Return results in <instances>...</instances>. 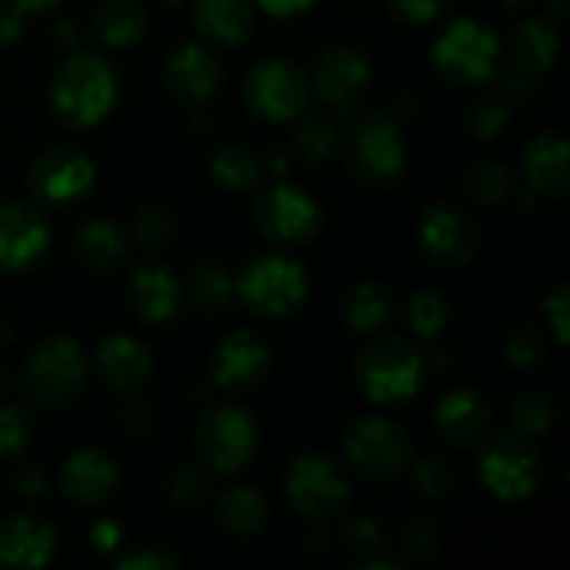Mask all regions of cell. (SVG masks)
<instances>
[{"instance_id":"f1b7e54d","label":"cell","mask_w":570,"mask_h":570,"mask_svg":"<svg viewBox=\"0 0 570 570\" xmlns=\"http://www.w3.org/2000/svg\"><path fill=\"white\" fill-rule=\"evenodd\" d=\"M150 17L139 0H106L92 17V33L106 48H131L148 33Z\"/></svg>"},{"instance_id":"f35d334b","label":"cell","mask_w":570,"mask_h":570,"mask_svg":"<svg viewBox=\"0 0 570 570\" xmlns=\"http://www.w3.org/2000/svg\"><path fill=\"white\" fill-rule=\"evenodd\" d=\"M510 421H512V429H515V432L538 440V438H543L551 426H554L557 406L549 395L523 393L521 399H515V404H512Z\"/></svg>"},{"instance_id":"e575fe53","label":"cell","mask_w":570,"mask_h":570,"mask_svg":"<svg viewBox=\"0 0 570 570\" xmlns=\"http://www.w3.org/2000/svg\"><path fill=\"white\" fill-rule=\"evenodd\" d=\"M465 195L479 206H499L512 195V173L499 161L473 165L465 176Z\"/></svg>"},{"instance_id":"b9f144b4","label":"cell","mask_w":570,"mask_h":570,"mask_svg":"<svg viewBox=\"0 0 570 570\" xmlns=\"http://www.w3.org/2000/svg\"><path fill=\"white\" fill-rule=\"evenodd\" d=\"M443 549V532L434 518H412L404 529H401V554L406 560H432Z\"/></svg>"},{"instance_id":"7a4b0ae2","label":"cell","mask_w":570,"mask_h":570,"mask_svg":"<svg viewBox=\"0 0 570 570\" xmlns=\"http://www.w3.org/2000/svg\"><path fill=\"white\" fill-rule=\"evenodd\" d=\"M426 356L404 337L373 340L354 362L356 387L376 406H406L421 395L426 384Z\"/></svg>"},{"instance_id":"e0dca14e","label":"cell","mask_w":570,"mask_h":570,"mask_svg":"<svg viewBox=\"0 0 570 570\" xmlns=\"http://www.w3.org/2000/svg\"><path fill=\"white\" fill-rule=\"evenodd\" d=\"M50 220L33 204L0 206V271L28 273L48 256Z\"/></svg>"},{"instance_id":"d6986e66","label":"cell","mask_w":570,"mask_h":570,"mask_svg":"<svg viewBox=\"0 0 570 570\" xmlns=\"http://www.w3.org/2000/svg\"><path fill=\"white\" fill-rule=\"evenodd\" d=\"M59 488L72 507H104L120 488V468L115 456L100 449H78L59 471Z\"/></svg>"},{"instance_id":"ab89813d","label":"cell","mask_w":570,"mask_h":570,"mask_svg":"<svg viewBox=\"0 0 570 570\" xmlns=\"http://www.w3.org/2000/svg\"><path fill=\"white\" fill-rule=\"evenodd\" d=\"M345 551L354 554L356 560H365V557L384 554V546H387V532H384L382 521H376L373 515H356L340 532Z\"/></svg>"},{"instance_id":"6da1fadb","label":"cell","mask_w":570,"mask_h":570,"mask_svg":"<svg viewBox=\"0 0 570 570\" xmlns=\"http://www.w3.org/2000/svg\"><path fill=\"white\" fill-rule=\"evenodd\" d=\"M120 98V76L104 56L78 53L67 56L50 81V111L70 131H87L100 126L115 111Z\"/></svg>"},{"instance_id":"9c48e42d","label":"cell","mask_w":570,"mask_h":570,"mask_svg":"<svg viewBox=\"0 0 570 570\" xmlns=\"http://www.w3.org/2000/svg\"><path fill=\"white\" fill-rule=\"evenodd\" d=\"M479 479L493 499L518 504L540 488L543 460L532 438L507 429L490 438L479 454Z\"/></svg>"},{"instance_id":"f5cc1de1","label":"cell","mask_w":570,"mask_h":570,"mask_svg":"<svg viewBox=\"0 0 570 570\" xmlns=\"http://www.w3.org/2000/svg\"><path fill=\"white\" fill-rule=\"evenodd\" d=\"M14 488H17V493L33 499V495L48 493V476H45L39 468H26V471H20V476H17Z\"/></svg>"},{"instance_id":"f546056e","label":"cell","mask_w":570,"mask_h":570,"mask_svg":"<svg viewBox=\"0 0 570 570\" xmlns=\"http://www.w3.org/2000/svg\"><path fill=\"white\" fill-rule=\"evenodd\" d=\"M393 317V295L376 282H362L343 298V321L356 334H379Z\"/></svg>"},{"instance_id":"52a82bcc","label":"cell","mask_w":570,"mask_h":570,"mask_svg":"<svg viewBox=\"0 0 570 570\" xmlns=\"http://www.w3.org/2000/svg\"><path fill=\"white\" fill-rule=\"evenodd\" d=\"M432 61L454 87H482L499 72L501 39L484 22L462 17L434 39Z\"/></svg>"},{"instance_id":"ac0fdd59","label":"cell","mask_w":570,"mask_h":570,"mask_svg":"<svg viewBox=\"0 0 570 570\" xmlns=\"http://www.w3.org/2000/svg\"><path fill=\"white\" fill-rule=\"evenodd\" d=\"M312 92L332 109H351L371 83V61L354 45H332L323 50L309 76Z\"/></svg>"},{"instance_id":"d4e9b609","label":"cell","mask_w":570,"mask_h":570,"mask_svg":"<svg viewBox=\"0 0 570 570\" xmlns=\"http://www.w3.org/2000/svg\"><path fill=\"white\" fill-rule=\"evenodd\" d=\"M189 11L200 37L220 48L245 45L256 26L254 0H193Z\"/></svg>"},{"instance_id":"cb8c5ba5","label":"cell","mask_w":570,"mask_h":570,"mask_svg":"<svg viewBox=\"0 0 570 570\" xmlns=\"http://www.w3.org/2000/svg\"><path fill=\"white\" fill-rule=\"evenodd\" d=\"M493 412L476 390H451L434 410V426L440 438L454 449H473L490 432Z\"/></svg>"},{"instance_id":"7c38bea8","label":"cell","mask_w":570,"mask_h":570,"mask_svg":"<svg viewBox=\"0 0 570 570\" xmlns=\"http://www.w3.org/2000/svg\"><path fill=\"white\" fill-rule=\"evenodd\" d=\"M254 223L276 245H306L323 232V209L293 184H271L254 200Z\"/></svg>"},{"instance_id":"680465c9","label":"cell","mask_w":570,"mask_h":570,"mask_svg":"<svg viewBox=\"0 0 570 570\" xmlns=\"http://www.w3.org/2000/svg\"><path fill=\"white\" fill-rule=\"evenodd\" d=\"M56 37H61V42H65L67 48H76V37H72L70 22H59V26H56Z\"/></svg>"},{"instance_id":"484cf974","label":"cell","mask_w":570,"mask_h":570,"mask_svg":"<svg viewBox=\"0 0 570 570\" xmlns=\"http://www.w3.org/2000/svg\"><path fill=\"white\" fill-rule=\"evenodd\" d=\"M512 67L529 72V76H543L560 59V31L549 17H527L510 31Z\"/></svg>"},{"instance_id":"8d00e7d4","label":"cell","mask_w":570,"mask_h":570,"mask_svg":"<svg viewBox=\"0 0 570 570\" xmlns=\"http://www.w3.org/2000/svg\"><path fill=\"white\" fill-rule=\"evenodd\" d=\"M131 237L145 250H161L176 237V215L165 204H148L134 215Z\"/></svg>"},{"instance_id":"836d02e7","label":"cell","mask_w":570,"mask_h":570,"mask_svg":"<svg viewBox=\"0 0 570 570\" xmlns=\"http://www.w3.org/2000/svg\"><path fill=\"white\" fill-rule=\"evenodd\" d=\"M449 301L438 289H421V293L412 295L404 306V321L410 326V332H415L417 337L432 340L438 334H443V328L449 326Z\"/></svg>"},{"instance_id":"603a6c76","label":"cell","mask_w":570,"mask_h":570,"mask_svg":"<svg viewBox=\"0 0 570 570\" xmlns=\"http://www.w3.org/2000/svg\"><path fill=\"white\" fill-rule=\"evenodd\" d=\"M521 170L529 193L546 198H566L570 189L568 139L557 131H543L523 148Z\"/></svg>"},{"instance_id":"7dc6e473","label":"cell","mask_w":570,"mask_h":570,"mask_svg":"<svg viewBox=\"0 0 570 570\" xmlns=\"http://www.w3.org/2000/svg\"><path fill=\"white\" fill-rule=\"evenodd\" d=\"M543 312L549 317L551 332L557 334V343L568 345V326H570V293L568 284H560L554 293L546 295Z\"/></svg>"},{"instance_id":"8fae6325","label":"cell","mask_w":570,"mask_h":570,"mask_svg":"<svg viewBox=\"0 0 570 570\" xmlns=\"http://www.w3.org/2000/svg\"><path fill=\"white\" fill-rule=\"evenodd\" d=\"M198 460L220 476L243 471L256 454V421L245 406L217 404L200 415L195 426Z\"/></svg>"},{"instance_id":"c3c4849f","label":"cell","mask_w":570,"mask_h":570,"mask_svg":"<svg viewBox=\"0 0 570 570\" xmlns=\"http://www.w3.org/2000/svg\"><path fill=\"white\" fill-rule=\"evenodd\" d=\"M120 423L128 434H134V438H142V434L150 429V423H154V410H150L148 401L131 399L126 406H122Z\"/></svg>"},{"instance_id":"ffe728a7","label":"cell","mask_w":570,"mask_h":570,"mask_svg":"<svg viewBox=\"0 0 570 570\" xmlns=\"http://www.w3.org/2000/svg\"><path fill=\"white\" fill-rule=\"evenodd\" d=\"M165 87L178 104H209L223 87L220 59L198 42L178 45L165 61Z\"/></svg>"},{"instance_id":"4dcf8cb0","label":"cell","mask_w":570,"mask_h":570,"mask_svg":"<svg viewBox=\"0 0 570 570\" xmlns=\"http://www.w3.org/2000/svg\"><path fill=\"white\" fill-rule=\"evenodd\" d=\"M209 173L226 193H254L262 178V161L250 148L239 142H226L212 154Z\"/></svg>"},{"instance_id":"83f0119b","label":"cell","mask_w":570,"mask_h":570,"mask_svg":"<svg viewBox=\"0 0 570 570\" xmlns=\"http://www.w3.org/2000/svg\"><path fill=\"white\" fill-rule=\"evenodd\" d=\"M72 243L83 265L98 273H115L126 265L131 250L126 232L111 220H83L72 234Z\"/></svg>"},{"instance_id":"4316f807","label":"cell","mask_w":570,"mask_h":570,"mask_svg":"<svg viewBox=\"0 0 570 570\" xmlns=\"http://www.w3.org/2000/svg\"><path fill=\"white\" fill-rule=\"evenodd\" d=\"M215 518L223 532L239 540H250L265 532L271 512H267L265 495L256 488H250V484H228L217 495Z\"/></svg>"},{"instance_id":"5b68a950","label":"cell","mask_w":570,"mask_h":570,"mask_svg":"<svg viewBox=\"0 0 570 570\" xmlns=\"http://www.w3.org/2000/svg\"><path fill=\"white\" fill-rule=\"evenodd\" d=\"M284 493L309 523H328L348 510L351 476L343 462L323 451H304L287 468Z\"/></svg>"},{"instance_id":"44dd1931","label":"cell","mask_w":570,"mask_h":570,"mask_svg":"<svg viewBox=\"0 0 570 570\" xmlns=\"http://www.w3.org/2000/svg\"><path fill=\"white\" fill-rule=\"evenodd\" d=\"M92 371L111 393L134 395L154 379V356L128 334H106L92 354Z\"/></svg>"},{"instance_id":"60d3db41","label":"cell","mask_w":570,"mask_h":570,"mask_svg":"<svg viewBox=\"0 0 570 570\" xmlns=\"http://www.w3.org/2000/svg\"><path fill=\"white\" fill-rule=\"evenodd\" d=\"M412 488L423 495L426 501H440L451 493L454 488V471L449 462L438 454H429L423 460H412Z\"/></svg>"},{"instance_id":"db71d44e","label":"cell","mask_w":570,"mask_h":570,"mask_svg":"<svg viewBox=\"0 0 570 570\" xmlns=\"http://www.w3.org/2000/svg\"><path fill=\"white\" fill-rule=\"evenodd\" d=\"M122 532L115 521H100L92 529V546L98 551H115L120 546Z\"/></svg>"},{"instance_id":"7bdbcfd3","label":"cell","mask_w":570,"mask_h":570,"mask_svg":"<svg viewBox=\"0 0 570 570\" xmlns=\"http://www.w3.org/2000/svg\"><path fill=\"white\" fill-rule=\"evenodd\" d=\"M546 340L538 326H518L507 340V362L518 371H532L543 362Z\"/></svg>"},{"instance_id":"6f0895ef","label":"cell","mask_w":570,"mask_h":570,"mask_svg":"<svg viewBox=\"0 0 570 570\" xmlns=\"http://www.w3.org/2000/svg\"><path fill=\"white\" fill-rule=\"evenodd\" d=\"M540 6L546 9V14L557 17V20L568 17V11H570V0H540Z\"/></svg>"},{"instance_id":"3957f363","label":"cell","mask_w":570,"mask_h":570,"mask_svg":"<svg viewBox=\"0 0 570 570\" xmlns=\"http://www.w3.org/2000/svg\"><path fill=\"white\" fill-rule=\"evenodd\" d=\"M234 295L262 321H287L309 298V273L287 254L254 256L239 273Z\"/></svg>"},{"instance_id":"6125c7cd","label":"cell","mask_w":570,"mask_h":570,"mask_svg":"<svg viewBox=\"0 0 570 570\" xmlns=\"http://www.w3.org/2000/svg\"><path fill=\"white\" fill-rule=\"evenodd\" d=\"M9 387H11V376H9V371H6V367H0V395L9 393Z\"/></svg>"},{"instance_id":"277c9868","label":"cell","mask_w":570,"mask_h":570,"mask_svg":"<svg viewBox=\"0 0 570 570\" xmlns=\"http://www.w3.org/2000/svg\"><path fill=\"white\" fill-rule=\"evenodd\" d=\"M348 173L371 189H390L406 170V142L387 115H362L348 122L343 137Z\"/></svg>"},{"instance_id":"4fadbf2b","label":"cell","mask_w":570,"mask_h":570,"mask_svg":"<svg viewBox=\"0 0 570 570\" xmlns=\"http://www.w3.org/2000/svg\"><path fill=\"white\" fill-rule=\"evenodd\" d=\"M98 173L95 165L72 148H48L33 156L26 170L28 193L37 198V204L65 209V206L81 204L95 189Z\"/></svg>"},{"instance_id":"9a60e30c","label":"cell","mask_w":570,"mask_h":570,"mask_svg":"<svg viewBox=\"0 0 570 570\" xmlns=\"http://www.w3.org/2000/svg\"><path fill=\"white\" fill-rule=\"evenodd\" d=\"M417 237H421L423 254L440 267L465 265L479 248V228L473 217L449 200L426 206L417 223Z\"/></svg>"},{"instance_id":"7402d4cb","label":"cell","mask_w":570,"mask_h":570,"mask_svg":"<svg viewBox=\"0 0 570 570\" xmlns=\"http://www.w3.org/2000/svg\"><path fill=\"white\" fill-rule=\"evenodd\" d=\"M56 529L31 512H14L0 521V566L45 568L56 557Z\"/></svg>"},{"instance_id":"681fc988","label":"cell","mask_w":570,"mask_h":570,"mask_svg":"<svg viewBox=\"0 0 570 570\" xmlns=\"http://www.w3.org/2000/svg\"><path fill=\"white\" fill-rule=\"evenodd\" d=\"M254 3L259 6L265 14L284 17V20H287V17H298L304 14V11H309L317 0H254Z\"/></svg>"},{"instance_id":"5bb4252c","label":"cell","mask_w":570,"mask_h":570,"mask_svg":"<svg viewBox=\"0 0 570 570\" xmlns=\"http://www.w3.org/2000/svg\"><path fill=\"white\" fill-rule=\"evenodd\" d=\"M126 298L145 326H167L187 304V284L167 262L142 259L128 273Z\"/></svg>"},{"instance_id":"816d5d0a","label":"cell","mask_w":570,"mask_h":570,"mask_svg":"<svg viewBox=\"0 0 570 570\" xmlns=\"http://www.w3.org/2000/svg\"><path fill=\"white\" fill-rule=\"evenodd\" d=\"M534 83H538V81H534V76L518 70V67H512V70L507 72L504 78H501V89H504V92L510 95V98H515V100L529 98V95L534 92Z\"/></svg>"},{"instance_id":"ee69618b","label":"cell","mask_w":570,"mask_h":570,"mask_svg":"<svg viewBox=\"0 0 570 570\" xmlns=\"http://www.w3.org/2000/svg\"><path fill=\"white\" fill-rule=\"evenodd\" d=\"M167 499L178 510H198L206 501V476L193 465L178 468L170 482H167Z\"/></svg>"},{"instance_id":"d6a6232c","label":"cell","mask_w":570,"mask_h":570,"mask_svg":"<svg viewBox=\"0 0 570 570\" xmlns=\"http://www.w3.org/2000/svg\"><path fill=\"white\" fill-rule=\"evenodd\" d=\"M293 148L309 165H323L337 150V128L323 115H301L295 120Z\"/></svg>"},{"instance_id":"be15d7a7","label":"cell","mask_w":570,"mask_h":570,"mask_svg":"<svg viewBox=\"0 0 570 570\" xmlns=\"http://www.w3.org/2000/svg\"><path fill=\"white\" fill-rule=\"evenodd\" d=\"M161 3H165V6H173V9H176V6L187 3V0H161Z\"/></svg>"},{"instance_id":"30bf717a","label":"cell","mask_w":570,"mask_h":570,"mask_svg":"<svg viewBox=\"0 0 570 570\" xmlns=\"http://www.w3.org/2000/svg\"><path fill=\"white\" fill-rule=\"evenodd\" d=\"M343 451L348 465L360 476L371 479L376 484H387L401 479L410 471L415 460L412 440L401 426H395L387 417H356L348 426L343 440Z\"/></svg>"},{"instance_id":"91938a15","label":"cell","mask_w":570,"mask_h":570,"mask_svg":"<svg viewBox=\"0 0 570 570\" xmlns=\"http://www.w3.org/2000/svg\"><path fill=\"white\" fill-rule=\"evenodd\" d=\"M289 167V161H287V156H282L276 150V154H271V170L273 173H284Z\"/></svg>"},{"instance_id":"2e32d148","label":"cell","mask_w":570,"mask_h":570,"mask_svg":"<svg viewBox=\"0 0 570 570\" xmlns=\"http://www.w3.org/2000/svg\"><path fill=\"white\" fill-rule=\"evenodd\" d=\"M273 367L265 337L250 328L228 332L212 354V384L226 393L245 395L259 387Z\"/></svg>"},{"instance_id":"1f68e13d","label":"cell","mask_w":570,"mask_h":570,"mask_svg":"<svg viewBox=\"0 0 570 570\" xmlns=\"http://www.w3.org/2000/svg\"><path fill=\"white\" fill-rule=\"evenodd\" d=\"M234 284L237 282H234L232 271L226 265H220V262H204V265H198L189 273L187 295L200 312L215 315V312L228 309V304L234 301Z\"/></svg>"},{"instance_id":"8992f818","label":"cell","mask_w":570,"mask_h":570,"mask_svg":"<svg viewBox=\"0 0 570 570\" xmlns=\"http://www.w3.org/2000/svg\"><path fill=\"white\" fill-rule=\"evenodd\" d=\"M87 354L72 337H48L22 367V390L42 410H65L87 384Z\"/></svg>"},{"instance_id":"bcb514c9","label":"cell","mask_w":570,"mask_h":570,"mask_svg":"<svg viewBox=\"0 0 570 570\" xmlns=\"http://www.w3.org/2000/svg\"><path fill=\"white\" fill-rule=\"evenodd\" d=\"M387 6L395 20L406 26H429L440 20L454 6V0H387Z\"/></svg>"},{"instance_id":"74e56055","label":"cell","mask_w":570,"mask_h":570,"mask_svg":"<svg viewBox=\"0 0 570 570\" xmlns=\"http://www.w3.org/2000/svg\"><path fill=\"white\" fill-rule=\"evenodd\" d=\"M510 106L499 95H484V98L473 100L471 109L465 115V128L473 139L479 142H493L510 126Z\"/></svg>"},{"instance_id":"d590c367","label":"cell","mask_w":570,"mask_h":570,"mask_svg":"<svg viewBox=\"0 0 570 570\" xmlns=\"http://www.w3.org/2000/svg\"><path fill=\"white\" fill-rule=\"evenodd\" d=\"M37 423L20 404H0V462L20 460L33 443Z\"/></svg>"},{"instance_id":"94428289","label":"cell","mask_w":570,"mask_h":570,"mask_svg":"<svg viewBox=\"0 0 570 570\" xmlns=\"http://www.w3.org/2000/svg\"><path fill=\"white\" fill-rule=\"evenodd\" d=\"M529 3H532V0H499L501 9H507V11H523Z\"/></svg>"},{"instance_id":"f6af8a7d","label":"cell","mask_w":570,"mask_h":570,"mask_svg":"<svg viewBox=\"0 0 570 570\" xmlns=\"http://www.w3.org/2000/svg\"><path fill=\"white\" fill-rule=\"evenodd\" d=\"M178 566H181V560H178L176 551L161 543L137 546V549L117 560V568L122 570H173Z\"/></svg>"},{"instance_id":"ba28073f","label":"cell","mask_w":570,"mask_h":570,"mask_svg":"<svg viewBox=\"0 0 570 570\" xmlns=\"http://www.w3.org/2000/svg\"><path fill=\"white\" fill-rule=\"evenodd\" d=\"M312 100L309 72L293 59L271 56L250 67L243 81V104L256 120L271 122H293L306 111Z\"/></svg>"},{"instance_id":"9f6ffc18","label":"cell","mask_w":570,"mask_h":570,"mask_svg":"<svg viewBox=\"0 0 570 570\" xmlns=\"http://www.w3.org/2000/svg\"><path fill=\"white\" fill-rule=\"evenodd\" d=\"M356 568L360 570H401L404 568V562L401 560H393V557H382V554H373V557H365V560L356 562Z\"/></svg>"},{"instance_id":"f907efd6","label":"cell","mask_w":570,"mask_h":570,"mask_svg":"<svg viewBox=\"0 0 570 570\" xmlns=\"http://www.w3.org/2000/svg\"><path fill=\"white\" fill-rule=\"evenodd\" d=\"M26 31V17L17 14L9 6H0V45H14Z\"/></svg>"},{"instance_id":"11a10c76","label":"cell","mask_w":570,"mask_h":570,"mask_svg":"<svg viewBox=\"0 0 570 570\" xmlns=\"http://www.w3.org/2000/svg\"><path fill=\"white\" fill-rule=\"evenodd\" d=\"M9 9H14L17 14L22 17H31V14H45V11L56 9L61 0H3Z\"/></svg>"}]
</instances>
